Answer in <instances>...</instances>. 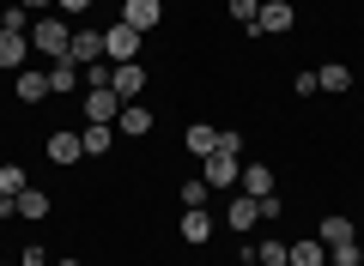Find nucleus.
I'll list each match as a JSON object with an SVG mask.
<instances>
[{"label": "nucleus", "instance_id": "f257e3e1", "mask_svg": "<svg viewBox=\"0 0 364 266\" xmlns=\"http://www.w3.org/2000/svg\"><path fill=\"white\" fill-rule=\"evenodd\" d=\"M31 49L43 55V61H67V43H73V31L61 25V18H37V31H25Z\"/></svg>", "mask_w": 364, "mask_h": 266}, {"label": "nucleus", "instance_id": "f03ea898", "mask_svg": "<svg viewBox=\"0 0 364 266\" xmlns=\"http://www.w3.org/2000/svg\"><path fill=\"white\" fill-rule=\"evenodd\" d=\"M104 61H109V67H122V61H140V31L116 18V25L104 31Z\"/></svg>", "mask_w": 364, "mask_h": 266}, {"label": "nucleus", "instance_id": "7ed1b4c3", "mask_svg": "<svg viewBox=\"0 0 364 266\" xmlns=\"http://www.w3.org/2000/svg\"><path fill=\"white\" fill-rule=\"evenodd\" d=\"M237 157H243V152H225V145H219V152L207 157V170H200V182H207V188H219V194H231L237 176H243V164H237Z\"/></svg>", "mask_w": 364, "mask_h": 266}, {"label": "nucleus", "instance_id": "20e7f679", "mask_svg": "<svg viewBox=\"0 0 364 266\" xmlns=\"http://www.w3.org/2000/svg\"><path fill=\"white\" fill-rule=\"evenodd\" d=\"M122 25H134L146 37V31L164 25V0H122Z\"/></svg>", "mask_w": 364, "mask_h": 266}, {"label": "nucleus", "instance_id": "39448f33", "mask_svg": "<svg viewBox=\"0 0 364 266\" xmlns=\"http://www.w3.org/2000/svg\"><path fill=\"white\" fill-rule=\"evenodd\" d=\"M67 61L85 73V67L104 61V31H73V43H67Z\"/></svg>", "mask_w": 364, "mask_h": 266}, {"label": "nucleus", "instance_id": "423d86ee", "mask_svg": "<svg viewBox=\"0 0 364 266\" xmlns=\"http://www.w3.org/2000/svg\"><path fill=\"white\" fill-rule=\"evenodd\" d=\"M116 115H122V97H116L109 85L85 91V121H97V127H116Z\"/></svg>", "mask_w": 364, "mask_h": 266}, {"label": "nucleus", "instance_id": "0eeeda50", "mask_svg": "<svg viewBox=\"0 0 364 266\" xmlns=\"http://www.w3.org/2000/svg\"><path fill=\"white\" fill-rule=\"evenodd\" d=\"M291 25H298V13H291L286 0H267V6L255 13V31H261V37H286Z\"/></svg>", "mask_w": 364, "mask_h": 266}, {"label": "nucleus", "instance_id": "6e6552de", "mask_svg": "<svg viewBox=\"0 0 364 266\" xmlns=\"http://www.w3.org/2000/svg\"><path fill=\"white\" fill-rule=\"evenodd\" d=\"M213 230H219V224H213L207 206H182V242H195V248H200V242H213Z\"/></svg>", "mask_w": 364, "mask_h": 266}, {"label": "nucleus", "instance_id": "1a4fd4ad", "mask_svg": "<svg viewBox=\"0 0 364 266\" xmlns=\"http://www.w3.org/2000/svg\"><path fill=\"white\" fill-rule=\"evenodd\" d=\"M13 91H18V103H43V97H49V67H25V73H13Z\"/></svg>", "mask_w": 364, "mask_h": 266}, {"label": "nucleus", "instance_id": "9d476101", "mask_svg": "<svg viewBox=\"0 0 364 266\" xmlns=\"http://www.w3.org/2000/svg\"><path fill=\"white\" fill-rule=\"evenodd\" d=\"M140 85H146V67H140V61H122V67H116V79H109V91H116L122 103L140 97Z\"/></svg>", "mask_w": 364, "mask_h": 266}, {"label": "nucleus", "instance_id": "9b49d317", "mask_svg": "<svg viewBox=\"0 0 364 266\" xmlns=\"http://www.w3.org/2000/svg\"><path fill=\"white\" fill-rule=\"evenodd\" d=\"M237 194H249V200H267V194H273V170H267V164H243Z\"/></svg>", "mask_w": 364, "mask_h": 266}, {"label": "nucleus", "instance_id": "f8f14e48", "mask_svg": "<svg viewBox=\"0 0 364 266\" xmlns=\"http://www.w3.org/2000/svg\"><path fill=\"white\" fill-rule=\"evenodd\" d=\"M25 55H31V37L0 31V67H6V73H25Z\"/></svg>", "mask_w": 364, "mask_h": 266}, {"label": "nucleus", "instance_id": "ddd939ff", "mask_svg": "<svg viewBox=\"0 0 364 266\" xmlns=\"http://www.w3.org/2000/svg\"><path fill=\"white\" fill-rule=\"evenodd\" d=\"M116 133H134V140H140V133H152V109H146V103H122Z\"/></svg>", "mask_w": 364, "mask_h": 266}, {"label": "nucleus", "instance_id": "4468645a", "mask_svg": "<svg viewBox=\"0 0 364 266\" xmlns=\"http://www.w3.org/2000/svg\"><path fill=\"white\" fill-rule=\"evenodd\" d=\"M79 157H85L79 133H49V164H79Z\"/></svg>", "mask_w": 364, "mask_h": 266}, {"label": "nucleus", "instance_id": "2eb2a0df", "mask_svg": "<svg viewBox=\"0 0 364 266\" xmlns=\"http://www.w3.org/2000/svg\"><path fill=\"white\" fill-rule=\"evenodd\" d=\"M340 242H358V224L340 218V212H328L322 218V248H340Z\"/></svg>", "mask_w": 364, "mask_h": 266}, {"label": "nucleus", "instance_id": "dca6fc26", "mask_svg": "<svg viewBox=\"0 0 364 266\" xmlns=\"http://www.w3.org/2000/svg\"><path fill=\"white\" fill-rule=\"evenodd\" d=\"M286 260L291 266H322L328 248H322V236H304V242H286Z\"/></svg>", "mask_w": 364, "mask_h": 266}, {"label": "nucleus", "instance_id": "f3484780", "mask_svg": "<svg viewBox=\"0 0 364 266\" xmlns=\"http://www.w3.org/2000/svg\"><path fill=\"white\" fill-rule=\"evenodd\" d=\"M182 145H188V152H195V157H213V152H219V127L195 121V127H188V133H182Z\"/></svg>", "mask_w": 364, "mask_h": 266}, {"label": "nucleus", "instance_id": "a211bd4d", "mask_svg": "<svg viewBox=\"0 0 364 266\" xmlns=\"http://www.w3.org/2000/svg\"><path fill=\"white\" fill-rule=\"evenodd\" d=\"M261 224V200H249V194H231V230H255Z\"/></svg>", "mask_w": 364, "mask_h": 266}, {"label": "nucleus", "instance_id": "6ab92c4d", "mask_svg": "<svg viewBox=\"0 0 364 266\" xmlns=\"http://www.w3.org/2000/svg\"><path fill=\"white\" fill-rule=\"evenodd\" d=\"M316 85H322V91H352V67H346V61L316 67Z\"/></svg>", "mask_w": 364, "mask_h": 266}, {"label": "nucleus", "instance_id": "aec40b11", "mask_svg": "<svg viewBox=\"0 0 364 266\" xmlns=\"http://www.w3.org/2000/svg\"><path fill=\"white\" fill-rule=\"evenodd\" d=\"M79 140H85V157H104L109 145H116V127H97V121H85V133H79Z\"/></svg>", "mask_w": 364, "mask_h": 266}, {"label": "nucleus", "instance_id": "412c9836", "mask_svg": "<svg viewBox=\"0 0 364 266\" xmlns=\"http://www.w3.org/2000/svg\"><path fill=\"white\" fill-rule=\"evenodd\" d=\"M18 218L43 224V218H49V194H43V188H25V194H18Z\"/></svg>", "mask_w": 364, "mask_h": 266}, {"label": "nucleus", "instance_id": "4be33fe9", "mask_svg": "<svg viewBox=\"0 0 364 266\" xmlns=\"http://www.w3.org/2000/svg\"><path fill=\"white\" fill-rule=\"evenodd\" d=\"M79 85H85V79H79L73 61H55V67H49V91H79Z\"/></svg>", "mask_w": 364, "mask_h": 266}, {"label": "nucleus", "instance_id": "5701e85b", "mask_svg": "<svg viewBox=\"0 0 364 266\" xmlns=\"http://www.w3.org/2000/svg\"><path fill=\"white\" fill-rule=\"evenodd\" d=\"M249 260H261V266H286V242H279V236L255 242V248H249Z\"/></svg>", "mask_w": 364, "mask_h": 266}, {"label": "nucleus", "instance_id": "b1692460", "mask_svg": "<svg viewBox=\"0 0 364 266\" xmlns=\"http://www.w3.org/2000/svg\"><path fill=\"white\" fill-rule=\"evenodd\" d=\"M25 188H31V182H25V170H18V164H0V194H6V200H18Z\"/></svg>", "mask_w": 364, "mask_h": 266}, {"label": "nucleus", "instance_id": "393cba45", "mask_svg": "<svg viewBox=\"0 0 364 266\" xmlns=\"http://www.w3.org/2000/svg\"><path fill=\"white\" fill-rule=\"evenodd\" d=\"M328 266H364V248L358 242H340V248H328Z\"/></svg>", "mask_w": 364, "mask_h": 266}, {"label": "nucleus", "instance_id": "a878e982", "mask_svg": "<svg viewBox=\"0 0 364 266\" xmlns=\"http://www.w3.org/2000/svg\"><path fill=\"white\" fill-rule=\"evenodd\" d=\"M255 13H261V0H231V18H237V25L255 31Z\"/></svg>", "mask_w": 364, "mask_h": 266}, {"label": "nucleus", "instance_id": "bb28decb", "mask_svg": "<svg viewBox=\"0 0 364 266\" xmlns=\"http://www.w3.org/2000/svg\"><path fill=\"white\" fill-rule=\"evenodd\" d=\"M207 194H213L207 182H182V206H207Z\"/></svg>", "mask_w": 364, "mask_h": 266}, {"label": "nucleus", "instance_id": "cd10ccee", "mask_svg": "<svg viewBox=\"0 0 364 266\" xmlns=\"http://www.w3.org/2000/svg\"><path fill=\"white\" fill-rule=\"evenodd\" d=\"M18 266H55V260H49V254H43V248H37V242H31V248L18 254Z\"/></svg>", "mask_w": 364, "mask_h": 266}, {"label": "nucleus", "instance_id": "c85d7f7f", "mask_svg": "<svg viewBox=\"0 0 364 266\" xmlns=\"http://www.w3.org/2000/svg\"><path fill=\"white\" fill-rule=\"evenodd\" d=\"M291 91H298V97H316L322 85H316V73H298V79H291Z\"/></svg>", "mask_w": 364, "mask_h": 266}, {"label": "nucleus", "instance_id": "c756f323", "mask_svg": "<svg viewBox=\"0 0 364 266\" xmlns=\"http://www.w3.org/2000/svg\"><path fill=\"white\" fill-rule=\"evenodd\" d=\"M55 6H61V13H85L91 0H55Z\"/></svg>", "mask_w": 364, "mask_h": 266}, {"label": "nucleus", "instance_id": "7c9ffc66", "mask_svg": "<svg viewBox=\"0 0 364 266\" xmlns=\"http://www.w3.org/2000/svg\"><path fill=\"white\" fill-rule=\"evenodd\" d=\"M18 6H25V13H43V6H55V0H18Z\"/></svg>", "mask_w": 364, "mask_h": 266}, {"label": "nucleus", "instance_id": "2f4dec72", "mask_svg": "<svg viewBox=\"0 0 364 266\" xmlns=\"http://www.w3.org/2000/svg\"><path fill=\"white\" fill-rule=\"evenodd\" d=\"M55 266H79V260H55Z\"/></svg>", "mask_w": 364, "mask_h": 266}, {"label": "nucleus", "instance_id": "473e14b6", "mask_svg": "<svg viewBox=\"0 0 364 266\" xmlns=\"http://www.w3.org/2000/svg\"><path fill=\"white\" fill-rule=\"evenodd\" d=\"M0 31H6V18H0Z\"/></svg>", "mask_w": 364, "mask_h": 266}, {"label": "nucleus", "instance_id": "72a5a7b5", "mask_svg": "<svg viewBox=\"0 0 364 266\" xmlns=\"http://www.w3.org/2000/svg\"><path fill=\"white\" fill-rule=\"evenodd\" d=\"M13 266H18V260H13Z\"/></svg>", "mask_w": 364, "mask_h": 266}, {"label": "nucleus", "instance_id": "f704fd0d", "mask_svg": "<svg viewBox=\"0 0 364 266\" xmlns=\"http://www.w3.org/2000/svg\"><path fill=\"white\" fill-rule=\"evenodd\" d=\"M286 266H291V260H286Z\"/></svg>", "mask_w": 364, "mask_h": 266}]
</instances>
